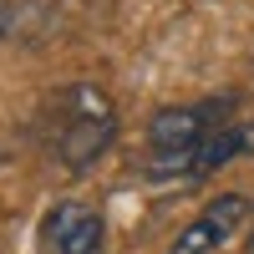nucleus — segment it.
Returning <instances> with one entry per match:
<instances>
[{
  "instance_id": "6",
  "label": "nucleus",
  "mask_w": 254,
  "mask_h": 254,
  "mask_svg": "<svg viewBox=\"0 0 254 254\" xmlns=\"http://www.w3.org/2000/svg\"><path fill=\"white\" fill-rule=\"evenodd\" d=\"M10 20H15V15H10V0H0V41L10 36Z\"/></svg>"
},
{
  "instance_id": "7",
  "label": "nucleus",
  "mask_w": 254,
  "mask_h": 254,
  "mask_svg": "<svg viewBox=\"0 0 254 254\" xmlns=\"http://www.w3.org/2000/svg\"><path fill=\"white\" fill-rule=\"evenodd\" d=\"M249 249H254V234H249Z\"/></svg>"
},
{
  "instance_id": "1",
  "label": "nucleus",
  "mask_w": 254,
  "mask_h": 254,
  "mask_svg": "<svg viewBox=\"0 0 254 254\" xmlns=\"http://www.w3.org/2000/svg\"><path fill=\"white\" fill-rule=\"evenodd\" d=\"M239 117L234 97H198V102H173V107H158L147 117V163L142 173L153 183H173L188 178L193 153Z\"/></svg>"
},
{
  "instance_id": "5",
  "label": "nucleus",
  "mask_w": 254,
  "mask_h": 254,
  "mask_svg": "<svg viewBox=\"0 0 254 254\" xmlns=\"http://www.w3.org/2000/svg\"><path fill=\"white\" fill-rule=\"evenodd\" d=\"M249 153H254V122H239V117H234L229 127H219V132L193 153L188 178H214L219 168H229L234 158H249Z\"/></svg>"
},
{
  "instance_id": "3",
  "label": "nucleus",
  "mask_w": 254,
  "mask_h": 254,
  "mask_svg": "<svg viewBox=\"0 0 254 254\" xmlns=\"http://www.w3.org/2000/svg\"><path fill=\"white\" fill-rule=\"evenodd\" d=\"M249 219V198L244 193H219L214 203H203L193 219L178 229V239L168 244V254H214L239 234V224Z\"/></svg>"
},
{
  "instance_id": "2",
  "label": "nucleus",
  "mask_w": 254,
  "mask_h": 254,
  "mask_svg": "<svg viewBox=\"0 0 254 254\" xmlns=\"http://www.w3.org/2000/svg\"><path fill=\"white\" fill-rule=\"evenodd\" d=\"M46 147L61 168H92L107 147L117 142V112L102 87L92 81H71V87H61L51 102H46Z\"/></svg>"
},
{
  "instance_id": "4",
  "label": "nucleus",
  "mask_w": 254,
  "mask_h": 254,
  "mask_svg": "<svg viewBox=\"0 0 254 254\" xmlns=\"http://www.w3.org/2000/svg\"><path fill=\"white\" fill-rule=\"evenodd\" d=\"M46 244L56 254H102V244H107V229H102V214L87 203H56L46 214Z\"/></svg>"
}]
</instances>
